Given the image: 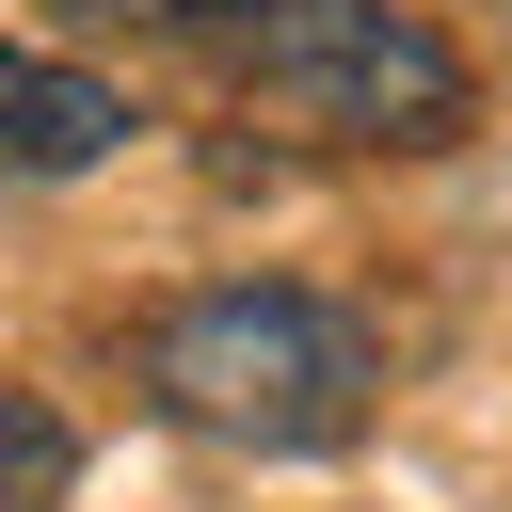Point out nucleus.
<instances>
[{
	"label": "nucleus",
	"mask_w": 512,
	"mask_h": 512,
	"mask_svg": "<svg viewBox=\"0 0 512 512\" xmlns=\"http://www.w3.org/2000/svg\"><path fill=\"white\" fill-rule=\"evenodd\" d=\"M96 32L192 48L224 96L320 128V144H448L464 128V48L400 0H64Z\"/></svg>",
	"instance_id": "f257e3e1"
},
{
	"label": "nucleus",
	"mask_w": 512,
	"mask_h": 512,
	"mask_svg": "<svg viewBox=\"0 0 512 512\" xmlns=\"http://www.w3.org/2000/svg\"><path fill=\"white\" fill-rule=\"evenodd\" d=\"M144 384H160V416H176V432L256 448V464H304V448H352V432H368L384 352H368V320H352V304L240 272V288H192V304L144 336Z\"/></svg>",
	"instance_id": "f03ea898"
},
{
	"label": "nucleus",
	"mask_w": 512,
	"mask_h": 512,
	"mask_svg": "<svg viewBox=\"0 0 512 512\" xmlns=\"http://www.w3.org/2000/svg\"><path fill=\"white\" fill-rule=\"evenodd\" d=\"M112 144H128V96H112L96 64L0 48V192H32V176H96Z\"/></svg>",
	"instance_id": "7ed1b4c3"
},
{
	"label": "nucleus",
	"mask_w": 512,
	"mask_h": 512,
	"mask_svg": "<svg viewBox=\"0 0 512 512\" xmlns=\"http://www.w3.org/2000/svg\"><path fill=\"white\" fill-rule=\"evenodd\" d=\"M64 480H80V432L48 400H0V512H48Z\"/></svg>",
	"instance_id": "20e7f679"
}]
</instances>
